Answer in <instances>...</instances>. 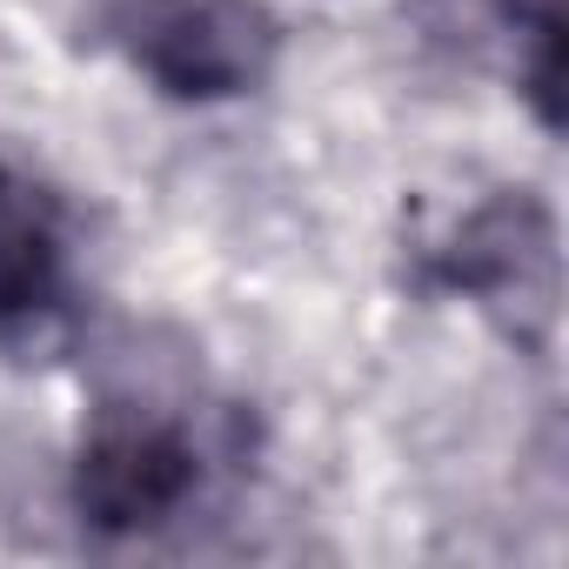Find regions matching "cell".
Instances as JSON below:
<instances>
[{"label":"cell","instance_id":"obj_5","mask_svg":"<svg viewBox=\"0 0 569 569\" xmlns=\"http://www.w3.org/2000/svg\"><path fill=\"white\" fill-rule=\"evenodd\" d=\"M496 28L516 54V88L529 94L536 121L562 128V0H496Z\"/></svg>","mask_w":569,"mask_h":569},{"label":"cell","instance_id":"obj_3","mask_svg":"<svg viewBox=\"0 0 569 569\" xmlns=\"http://www.w3.org/2000/svg\"><path fill=\"white\" fill-rule=\"evenodd\" d=\"M101 41L168 101L254 94L281 61V21L261 0H108Z\"/></svg>","mask_w":569,"mask_h":569},{"label":"cell","instance_id":"obj_2","mask_svg":"<svg viewBox=\"0 0 569 569\" xmlns=\"http://www.w3.org/2000/svg\"><path fill=\"white\" fill-rule=\"evenodd\" d=\"M416 281L476 302L522 356H542L562 302V248H556L549 201L536 188H496L436 248H422Z\"/></svg>","mask_w":569,"mask_h":569},{"label":"cell","instance_id":"obj_4","mask_svg":"<svg viewBox=\"0 0 569 569\" xmlns=\"http://www.w3.org/2000/svg\"><path fill=\"white\" fill-rule=\"evenodd\" d=\"M68 322V241L54 201L0 161V349H41Z\"/></svg>","mask_w":569,"mask_h":569},{"label":"cell","instance_id":"obj_1","mask_svg":"<svg viewBox=\"0 0 569 569\" xmlns=\"http://www.w3.org/2000/svg\"><path fill=\"white\" fill-rule=\"evenodd\" d=\"M208 482V442L194 416L161 389H108L81 456H74V509L101 536H148Z\"/></svg>","mask_w":569,"mask_h":569}]
</instances>
